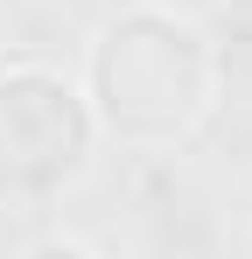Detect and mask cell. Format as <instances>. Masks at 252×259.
Returning a JSON list of instances; mask_svg holds the SVG:
<instances>
[{
	"instance_id": "1",
	"label": "cell",
	"mask_w": 252,
	"mask_h": 259,
	"mask_svg": "<svg viewBox=\"0 0 252 259\" xmlns=\"http://www.w3.org/2000/svg\"><path fill=\"white\" fill-rule=\"evenodd\" d=\"M84 105L98 140L140 154H175L217 105V49L175 7H119L84 56Z\"/></svg>"
},
{
	"instance_id": "2",
	"label": "cell",
	"mask_w": 252,
	"mask_h": 259,
	"mask_svg": "<svg viewBox=\"0 0 252 259\" xmlns=\"http://www.w3.org/2000/svg\"><path fill=\"white\" fill-rule=\"evenodd\" d=\"M98 147L84 84L56 63L0 70V203H56Z\"/></svg>"
},
{
	"instance_id": "3",
	"label": "cell",
	"mask_w": 252,
	"mask_h": 259,
	"mask_svg": "<svg viewBox=\"0 0 252 259\" xmlns=\"http://www.w3.org/2000/svg\"><path fill=\"white\" fill-rule=\"evenodd\" d=\"M21 259H98L91 245H77V238H42V245H28Z\"/></svg>"
}]
</instances>
